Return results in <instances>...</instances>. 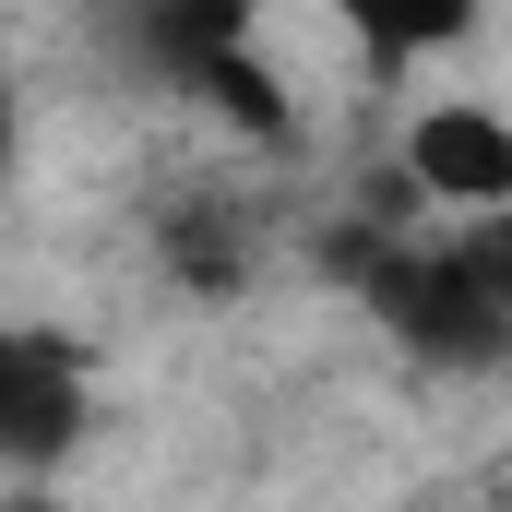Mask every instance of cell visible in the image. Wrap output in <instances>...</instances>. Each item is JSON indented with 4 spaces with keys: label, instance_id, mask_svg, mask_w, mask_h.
<instances>
[{
    "label": "cell",
    "instance_id": "277c9868",
    "mask_svg": "<svg viewBox=\"0 0 512 512\" xmlns=\"http://www.w3.org/2000/svg\"><path fill=\"white\" fill-rule=\"evenodd\" d=\"M0 512H60V501H48V489H12V501H0Z\"/></svg>",
    "mask_w": 512,
    "mask_h": 512
},
{
    "label": "cell",
    "instance_id": "7a4b0ae2",
    "mask_svg": "<svg viewBox=\"0 0 512 512\" xmlns=\"http://www.w3.org/2000/svg\"><path fill=\"white\" fill-rule=\"evenodd\" d=\"M96 393H84V358L60 334H12L0 346V453H12V489H48V465L84 441Z\"/></svg>",
    "mask_w": 512,
    "mask_h": 512
},
{
    "label": "cell",
    "instance_id": "3957f363",
    "mask_svg": "<svg viewBox=\"0 0 512 512\" xmlns=\"http://www.w3.org/2000/svg\"><path fill=\"white\" fill-rule=\"evenodd\" d=\"M405 179L429 203H453V215H512V120L477 108V96L429 108V120L405 131Z\"/></svg>",
    "mask_w": 512,
    "mask_h": 512
},
{
    "label": "cell",
    "instance_id": "6da1fadb",
    "mask_svg": "<svg viewBox=\"0 0 512 512\" xmlns=\"http://www.w3.org/2000/svg\"><path fill=\"white\" fill-rule=\"evenodd\" d=\"M382 334L429 370H512V215H453L441 239H358Z\"/></svg>",
    "mask_w": 512,
    "mask_h": 512
}]
</instances>
